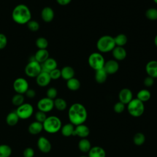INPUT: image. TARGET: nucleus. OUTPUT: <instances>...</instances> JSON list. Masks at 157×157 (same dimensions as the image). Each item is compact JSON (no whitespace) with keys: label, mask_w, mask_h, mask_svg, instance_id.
Returning <instances> with one entry per match:
<instances>
[{"label":"nucleus","mask_w":157,"mask_h":157,"mask_svg":"<svg viewBox=\"0 0 157 157\" xmlns=\"http://www.w3.org/2000/svg\"><path fill=\"white\" fill-rule=\"evenodd\" d=\"M54 107L59 111L64 110L67 107L66 101L61 98H56L54 100Z\"/></svg>","instance_id":"30"},{"label":"nucleus","mask_w":157,"mask_h":157,"mask_svg":"<svg viewBox=\"0 0 157 157\" xmlns=\"http://www.w3.org/2000/svg\"><path fill=\"white\" fill-rule=\"evenodd\" d=\"M151 98L150 92L146 89H142L140 90L137 94V99L140 101L144 102L148 101Z\"/></svg>","instance_id":"29"},{"label":"nucleus","mask_w":157,"mask_h":157,"mask_svg":"<svg viewBox=\"0 0 157 157\" xmlns=\"http://www.w3.org/2000/svg\"><path fill=\"white\" fill-rule=\"evenodd\" d=\"M118 98L120 102L124 104H128L132 99V93L128 88H123L120 91Z\"/></svg>","instance_id":"14"},{"label":"nucleus","mask_w":157,"mask_h":157,"mask_svg":"<svg viewBox=\"0 0 157 157\" xmlns=\"http://www.w3.org/2000/svg\"><path fill=\"white\" fill-rule=\"evenodd\" d=\"M46 94H47V98H50L51 99L54 100L55 99H56V98L57 96L58 91H57V90L55 88L50 87V88H49L47 90Z\"/></svg>","instance_id":"38"},{"label":"nucleus","mask_w":157,"mask_h":157,"mask_svg":"<svg viewBox=\"0 0 157 157\" xmlns=\"http://www.w3.org/2000/svg\"><path fill=\"white\" fill-rule=\"evenodd\" d=\"M36 83L40 87H45L48 85L52 80L49 72L41 71V72L36 77Z\"/></svg>","instance_id":"12"},{"label":"nucleus","mask_w":157,"mask_h":157,"mask_svg":"<svg viewBox=\"0 0 157 157\" xmlns=\"http://www.w3.org/2000/svg\"><path fill=\"white\" fill-rule=\"evenodd\" d=\"M7 44L6 36L3 33H0V50L4 48Z\"/></svg>","instance_id":"43"},{"label":"nucleus","mask_w":157,"mask_h":157,"mask_svg":"<svg viewBox=\"0 0 157 157\" xmlns=\"http://www.w3.org/2000/svg\"><path fill=\"white\" fill-rule=\"evenodd\" d=\"M144 84L147 87H151L154 84V78L150 76L147 77L144 80Z\"/></svg>","instance_id":"44"},{"label":"nucleus","mask_w":157,"mask_h":157,"mask_svg":"<svg viewBox=\"0 0 157 157\" xmlns=\"http://www.w3.org/2000/svg\"><path fill=\"white\" fill-rule=\"evenodd\" d=\"M37 107L40 111L49 112L54 108V101L47 97L41 98L37 103Z\"/></svg>","instance_id":"10"},{"label":"nucleus","mask_w":157,"mask_h":157,"mask_svg":"<svg viewBox=\"0 0 157 157\" xmlns=\"http://www.w3.org/2000/svg\"><path fill=\"white\" fill-rule=\"evenodd\" d=\"M42 71L41 64L34 59H31L25 68V74L30 78H36Z\"/></svg>","instance_id":"6"},{"label":"nucleus","mask_w":157,"mask_h":157,"mask_svg":"<svg viewBox=\"0 0 157 157\" xmlns=\"http://www.w3.org/2000/svg\"><path fill=\"white\" fill-rule=\"evenodd\" d=\"M126 51L123 47L115 46L112 50V55L116 60H123L126 57Z\"/></svg>","instance_id":"20"},{"label":"nucleus","mask_w":157,"mask_h":157,"mask_svg":"<svg viewBox=\"0 0 157 157\" xmlns=\"http://www.w3.org/2000/svg\"><path fill=\"white\" fill-rule=\"evenodd\" d=\"M47 115L46 113L44 112L38 110L37 112H36L35 113V118H36V121H39L40 123H43L44 121L45 120V119L47 118Z\"/></svg>","instance_id":"39"},{"label":"nucleus","mask_w":157,"mask_h":157,"mask_svg":"<svg viewBox=\"0 0 157 157\" xmlns=\"http://www.w3.org/2000/svg\"><path fill=\"white\" fill-rule=\"evenodd\" d=\"M153 1L156 4H157V0H153Z\"/></svg>","instance_id":"48"},{"label":"nucleus","mask_w":157,"mask_h":157,"mask_svg":"<svg viewBox=\"0 0 157 157\" xmlns=\"http://www.w3.org/2000/svg\"><path fill=\"white\" fill-rule=\"evenodd\" d=\"M145 15L147 18L149 20H157V9L155 8L148 9L145 12Z\"/></svg>","instance_id":"36"},{"label":"nucleus","mask_w":157,"mask_h":157,"mask_svg":"<svg viewBox=\"0 0 157 157\" xmlns=\"http://www.w3.org/2000/svg\"><path fill=\"white\" fill-rule=\"evenodd\" d=\"M26 25H27L28 28L32 32H36L40 28L39 23L36 20H31L29 21L28 22Z\"/></svg>","instance_id":"37"},{"label":"nucleus","mask_w":157,"mask_h":157,"mask_svg":"<svg viewBox=\"0 0 157 157\" xmlns=\"http://www.w3.org/2000/svg\"><path fill=\"white\" fill-rule=\"evenodd\" d=\"M66 86L67 88L71 91H77L80 87V81L74 77L67 80Z\"/></svg>","instance_id":"28"},{"label":"nucleus","mask_w":157,"mask_h":157,"mask_svg":"<svg viewBox=\"0 0 157 157\" xmlns=\"http://www.w3.org/2000/svg\"><path fill=\"white\" fill-rule=\"evenodd\" d=\"M90 134L89 128L84 124H81L76 126L74 129V136H77L82 139L86 138Z\"/></svg>","instance_id":"16"},{"label":"nucleus","mask_w":157,"mask_h":157,"mask_svg":"<svg viewBox=\"0 0 157 157\" xmlns=\"http://www.w3.org/2000/svg\"><path fill=\"white\" fill-rule=\"evenodd\" d=\"M74 126L72 123H67L63 126L61 128V134L65 137H69L74 136Z\"/></svg>","instance_id":"26"},{"label":"nucleus","mask_w":157,"mask_h":157,"mask_svg":"<svg viewBox=\"0 0 157 157\" xmlns=\"http://www.w3.org/2000/svg\"><path fill=\"white\" fill-rule=\"evenodd\" d=\"M13 88L17 93L24 94L29 89V83L25 78L18 77L14 80Z\"/></svg>","instance_id":"9"},{"label":"nucleus","mask_w":157,"mask_h":157,"mask_svg":"<svg viewBox=\"0 0 157 157\" xmlns=\"http://www.w3.org/2000/svg\"><path fill=\"white\" fill-rule=\"evenodd\" d=\"M80 157H88V156H84V155H83V156H80Z\"/></svg>","instance_id":"49"},{"label":"nucleus","mask_w":157,"mask_h":157,"mask_svg":"<svg viewBox=\"0 0 157 157\" xmlns=\"http://www.w3.org/2000/svg\"><path fill=\"white\" fill-rule=\"evenodd\" d=\"M42 124L43 129L49 134L58 132L62 127V123L59 118L54 115L47 117Z\"/></svg>","instance_id":"3"},{"label":"nucleus","mask_w":157,"mask_h":157,"mask_svg":"<svg viewBox=\"0 0 157 157\" xmlns=\"http://www.w3.org/2000/svg\"><path fill=\"white\" fill-rule=\"evenodd\" d=\"M40 16H41V18L46 23H50L53 20L55 13L52 8H51L50 7L47 6L44 7L41 10Z\"/></svg>","instance_id":"13"},{"label":"nucleus","mask_w":157,"mask_h":157,"mask_svg":"<svg viewBox=\"0 0 157 157\" xmlns=\"http://www.w3.org/2000/svg\"><path fill=\"white\" fill-rule=\"evenodd\" d=\"M87 117V110L82 104L74 103L69 109L68 117L71 123L74 125L83 124L86 120Z\"/></svg>","instance_id":"1"},{"label":"nucleus","mask_w":157,"mask_h":157,"mask_svg":"<svg viewBox=\"0 0 157 157\" xmlns=\"http://www.w3.org/2000/svg\"><path fill=\"white\" fill-rule=\"evenodd\" d=\"M11 147L7 144L0 145V157H10L12 154Z\"/></svg>","instance_id":"31"},{"label":"nucleus","mask_w":157,"mask_h":157,"mask_svg":"<svg viewBox=\"0 0 157 157\" xmlns=\"http://www.w3.org/2000/svg\"><path fill=\"white\" fill-rule=\"evenodd\" d=\"M108 74L106 72L105 69L103 68L98 69L95 72V80L98 83H104L107 78Z\"/></svg>","instance_id":"24"},{"label":"nucleus","mask_w":157,"mask_h":157,"mask_svg":"<svg viewBox=\"0 0 157 157\" xmlns=\"http://www.w3.org/2000/svg\"><path fill=\"white\" fill-rule=\"evenodd\" d=\"M127 105L128 113L134 117H139L144 112L145 106L144 102L137 98L132 99Z\"/></svg>","instance_id":"5"},{"label":"nucleus","mask_w":157,"mask_h":157,"mask_svg":"<svg viewBox=\"0 0 157 157\" xmlns=\"http://www.w3.org/2000/svg\"><path fill=\"white\" fill-rule=\"evenodd\" d=\"M154 42H155V45L157 47V35L155 36V39H154Z\"/></svg>","instance_id":"47"},{"label":"nucleus","mask_w":157,"mask_h":157,"mask_svg":"<svg viewBox=\"0 0 157 157\" xmlns=\"http://www.w3.org/2000/svg\"><path fill=\"white\" fill-rule=\"evenodd\" d=\"M114 40L116 46L123 47L127 43L128 39L125 34H120L114 37Z\"/></svg>","instance_id":"32"},{"label":"nucleus","mask_w":157,"mask_h":157,"mask_svg":"<svg viewBox=\"0 0 157 157\" xmlns=\"http://www.w3.org/2000/svg\"><path fill=\"white\" fill-rule=\"evenodd\" d=\"M50 78L52 80H57L59 78L61 77V70L56 68L49 72Z\"/></svg>","instance_id":"40"},{"label":"nucleus","mask_w":157,"mask_h":157,"mask_svg":"<svg viewBox=\"0 0 157 157\" xmlns=\"http://www.w3.org/2000/svg\"><path fill=\"white\" fill-rule=\"evenodd\" d=\"M61 77L63 79L66 80H68L74 77L75 72L74 69L72 67L66 66L62 68V69L61 70Z\"/></svg>","instance_id":"23"},{"label":"nucleus","mask_w":157,"mask_h":157,"mask_svg":"<svg viewBox=\"0 0 157 157\" xmlns=\"http://www.w3.org/2000/svg\"><path fill=\"white\" fill-rule=\"evenodd\" d=\"M57 62L52 58H48L45 62L41 64L42 71L50 72V71L57 68Z\"/></svg>","instance_id":"18"},{"label":"nucleus","mask_w":157,"mask_h":157,"mask_svg":"<svg viewBox=\"0 0 157 157\" xmlns=\"http://www.w3.org/2000/svg\"><path fill=\"white\" fill-rule=\"evenodd\" d=\"M34 150L31 147L26 148L23 152V157H34Z\"/></svg>","instance_id":"42"},{"label":"nucleus","mask_w":157,"mask_h":157,"mask_svg":"<svg viewBox=\"0 0 157 157\" xmlns=\"http://www.w3.org/2000/svg\"><path fill=\"white\" fill-rule=\"evenodd\" d=\"M124 108H125V104L119 101L114 105L113 110L117 113H121L124 111Z\"/></svg>","instance_id":"41"},{"label":"nucleus","mask_w":157,"mask_h":157,"mask_svg":"<svg viewBox=\"0 0 157 157\" xmlns=\"http://www.w3.org/2000/svg\"><path fill=\"white\" fill-rule=\"evenodd\" d=\"M89 66L95 71L102 69L105 64V60L103 56L98 52L91 53L88 57Z\"/></svg>","instance_id":"7"},{"label":"nucleus","mask_w":157,"mask_h":157,"mask_svg":"<svg viewBox=\"0 0 157 157\" xmlns=\"http://www.w3.org/2000/svg\"><path fill=\"white\" fill-rule=\"evenodd\" d=\"M31 16L29 8L23 4L16 6L12 12V20L18 25L27 24L31 20Z\"/></svg>","instance_id":"2"},{"label":"nucleus","mask_w":157,"mask_h":157,"mask_svg":"<svg viewBox=\"0 0 157 157\" xmlns=\"http://www.w3.org/2000/svg\"><path fill=\"white\" fill-rule=\"evenodd\" d=\"M98 50L102 53H107L115 48L116 46L114 37L109 35L101 36L96 44Z\"/></svg>","instance_id":"4"},{"label":"nucleus","mask_w":157,"mask_h":157,"mask_svg":"<svg viewBox=\"0 0 157 157\" xmlns=\"http://www.w3.org/2000/svg\"><path fill=\"white\" fill-rule=\"evenodd\" d=\"M19 117L17 115V113H16L15 111H12L9 112L7 117H6V123L8 125L10 126H13L16 125L18 121H19Z\"/></svg>","instance_id":"25"},{"label":"nucleus","mask_w":157,"mask_h":157,"mask_svg":"<svg viewBox=\"0 0 157 157\" xmlns=\"http://www.w3.org/2000/svg\"><path fill=\"white\" fill-rule=\"evenodd\" d=\"M145 141V136L142 132H137L133 137V142L136 145H142Z\"/></svg>","instance_id":"35"},{"label":"nucleus","mask_w":157,"mask_h":157,"mask_svg":"<svg viewBox=\"0 0 157 157\" xmlns=\"http://www.w3.org/2000/svg\"><path fill=\"white\" fill-rule=\"evenodd\" d=\"M104 69L108 74H113L118 71L119 64L117 61L110 59L105 63Z\"/></svg>","instance_id":"15"},{"label":"nucleus","mask_w":157,"mask_h":157,"mask_svg":"<svg viewBox=\"0 0 157 157\" xmlns=\"http://www.w3.org/2000/svg\"><path fill=\"white\" fill-rule=\"evenodd\" d=\"M38 149L44 153H48L52 149V144L50 140L44 136H40L37 141Z\"/></svg>","instance_id":"11"},{"label":"nucleus","mask_w":157,"mask_h":157,"mask_svg":"<svg viewBox=\"0 0 157 157\" xmlns=\"http://www.w3.org/2000/svg\"><path fill=\"white\" fill-rule=\"evenodd\" d=\"M36 45L38 49H47L48 45V42L46 38L39 37L36 40Z\"/></svg>","instance_id":"34"},{"label":"nucleus","mask_w":157,"mask_h":157,"mask_svg":"<svg viewBox=\"0 0 157 157\" xmlns=\"http://www.w3.org/2000/svg\"><path fill=\"white\" fill-rule=\"evenodd\" d=\"M145 70L148 76L153 78H157V61L151 60L148 61L146 64Z\"/></svg>","instance_id":"17"},{"label":"nucleus","mask_w":157,"mask_h":157,"mask_svg":"<svg viewBox=\"0 0 157 157\" xmlns=\"http://www.w3.org/2000/svg\"><path fill=\"white\" fill-rule=\"evenodd\" d=\"M71 1L72 0H56V2L61 6H66L69 4Z\"/></svg>","instance_id":"46"},{"label":"nucleus","mask_w":157,"mask_h":157,"mask_svg":"<svg viewBox=\"0 0 157 157\" xmlns=\"http://www.w3.org/2000/svg\"><path fill=\"white\" fill-rule=\"evenodd\" d=\"M43 130V124L42 123L35 121L32 122L28 126V132L33 135H37Z\"/></svg>","instance_id":"22"},{"label":"nucleus","mask_w":157,"mask_h":157,"mask_svg":"<svg viewBox=\"0 0 157 157\" xmlns=\"http://www.w3.org/2000/svg\"><path fill=\"white\" fill-rule=\"evenodd\" d=\"M25 97L23 94L17 93L12 98V103L13 105L18 107L24 103Z\"/></svg>","instance_id":"33"},{"label":"nucleus","mask_w":157,"mask_h":157,"mask_svg":"<svg viewBox=\"0 0 157 157\" xmlns=\"http://www.w3.org/2000/svg\"><path fill=\"white\" fill-rule=\"evenodd\" d=\"M25 94V95L27 98H30V99L34 98L36 96V94L35 90H33V89H31V88H29L26 91V93Z\"/></svg>","instance_id":"45"},{"label":"nucleus","mask_w":157,"mask_h":157,"mask_svg":"<svg viewBox=\"0 0 157 157\" xmlns=\"http://www.w3.org/2000/svg\"><path fill=\"white\" fill-rule=\"evenodd\" d=\"M15 112L20 119L26 120L33 115L34 108L33 105L29 103H23L21 105L17 107Z\"/></svg>","instance_id":"8"},{"label":"nucleus","mask_w":157,"mask_h":157,"mask_svg":"<svg viewBox=\"0 0 157 157\" xmlns=\"http://www.w3.org/2000/svg\"><path fill=\"white\" fill-rule=\"evenodd\" d=\"M34 59L42 64L49 58V53L47 49H38L34 55Z\"/></svg>","instance_id":"19"},{"label":"nucleus","mask_w":157,"mask_h":157,"mask_svg":"<svg viewBox=\"0 0 157 157\" xmlns=\"http://www.w3.org/2000/svg\"><path fill=\"white\" fill-rule=\"evenodd\" d=\"M106 152L105 150L99 146L91 147L88 151V157H105Z\"/></svg>","instance_id":"21"},{"label":"nucleus","mask_w":157,"mask_h":157,"mask_svg":"<svg viewBox=\"0 0 157 157\" xmlns=\"http://www.w3.org/2000/svg\"><path fill=\"white\" fill-rule=\"evenodd\" d=\"M78 147L81 151L83 153H87L91 149V145L89 140L86 138H83L78 142Z\"/></svg>","instance_id":"27"}]
</instances>
